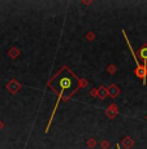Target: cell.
<instances>
[{
  "label": "cell",
  "instance_id": "cell-1",
  "mask_svg": "<svg viewBox=\"0 0 147 149\" xmlns=\"http://www.w3.org/2000/svg\"><path fill=\"white\" fill-rule=\"evenodd\" d=\"M5 87H7V90L9 91L12 95H16V93L21 90L22 86H21V83L17 81V79H11V81L7 83V86H5Z\"/></svg>",
  "mask_w": 147,
  "mask_h": 149
},
{
  "label": "cell",
  "instance_id": "cell-2",
  "mask_svg": "<svg viewBox=\"0 0 147 149\" xmlns=\"http://www.w3.org/2000/svg\"><path fill=\"white\" fill-rule=\"evenodd\" d=\"M117 114H119V107H117L116 104H109V107L106 109V116L108 117L109 119H115L117 117Z\"/></svg>",
  "mask_w": 147,
  "mask_h": 149
},
{
  "label": "cell",
  "instance_id": "cell-3",
  "mask_svg": "<svg viewBox=\"0 0 147 149\" xmlns=\"http://www.w3.org/2000/svg\"><path fill=\"white\" fill-rule=\"evenodd\" d=\"M107 92H108V96L111 97V99H116V97L121 93V90L117 84L112 83V84H109L107 87Z\"/></svg>",
  "mask_w": 147,
  "mask_h": 149
},
{
  "label": "cell",
  "instance_id": "cell-4",
  "mask_svg": "<svg viewBox=\"0 0 147 149\" xmlns=\"http://www.w3.org/2000/svg\"><path fill=\"white\" fill-rule=\"evenodd\" d=\"M121 147L122 148H125V149H132L133 148V145H134V140L132 139L130 136H125L122 140H121Z\"/></svg>",
  "mask_w": 147,
  "mask_h": 149
},
{
  "label": "cell",
  "instance_id": "cell-5",
  "mask_svg": "<svg viewBox=\"0 0 147 149\" xmlns=\"http://www.w3.org/2000/svg\"><path fill=\"white\" fill-rule=\"evenodd\" d=\"M138 56H139V58H142L143 64H147V43L143 44L142 47L139 48V51H138Z\"/></svg>",
  "mask_w": 147,
  "mask_h": 149
},
{
  "label": "cell",
  "instance_id": "cell-6",
  "mask_svg": "<svg viewBox=\"0 0 147 149\" xmlns=\"http://www.w3.org/2000/svg\"><path fill=\"white\" fill-rule=\"evenodd\" d=\"M107 96H108L107 87H106V86H99V87H98V99L104 100Z\"/></svg>",
  "mask_w": 147,
  "mask_h": 149
},
{
  "label": "cell",
  "instance_id": "cell-7",
  "mask_svg": "<svg viewBox=\"0 0 147 149\" xmlns=\"http://www.w3.org/2000/svg\"><path fill=\"white\" fill-rule=\"evenodd\" d=\"M20 54H21V49H20V48H17V47H12L9 51H8V56H9L12 60L17 58Z\"/></svg>",
  "mask_w": 147,
  "mask_h": 149
},
{
  "label": "cell",
  "instance_id": "cell-8",
  "mask_svg": "<svg viewBox=\"0 0 147 149\" xmlns=\"http://www.w3.org/2000/svg\"><path fill=\"white\" fill-rule=\"evenodd\" d=\"M116 71H117V66H116L115 64H109L108 66H107V73H108V74H111V75L116 74Z\"/></svg>",
  "mask_w": 147,
  "mask_h": 149
},
{
  "label": "cell",
  "instance_id": "cell-9",
  "mask_svg": "<svg viewBox=\"0 0 147 149\" xmlns=\"http://www.w3.org/2000/svg\"><path fill=\"white\" fill-rule=\"evenodd\" d=\"M85 39L87 42H94L95 40V33L94 31H87L86 35H85Z\"/></svg>",
  "mask_w": 147,
  "mask_h": 149
},
{
  "label": "cell",
  "instance_id": "cell-10",
  "mask_svg": "<svg viewBox=\"0 0 147 149\" xmlns=\"http://www.w3.org/2000/svg\"><path fill=\"white\" fill-rule=\"evenodd\" d=\"M86 144H87V147H89V148L94 149L95 147H96V140H95L94 137H90V139L87 140V143H86Z\"/></svg>",
  "mask_w": 147,
  "mask_h": 149
},
{
  "label": "cell",
  "instance_id": "cell-11",
  "mask_svg": "<svg viewBox=\"0 0 147 149\" xmlns=\"http://www.w3.org/2000/svg\"><path fill=\"white\" fill-rule=\"evenodd\" d=\"M100 147H102V149H108L111 147V143H109L108 140H103V141L100 143Z\"/></svg>",
  "mask_w": 147,
  "mask_h": 149
},
{
  "label": "cell",
  "instance_id": "cell-12",
  "mask_svg": "<svg viewBox=\"0 0 147 149\" xmlns=\"http://www.w3.org/2000/svg\"><path fill=\"white\" fill-rule=\"evenodd\" d=\"M90 96L91 97H98V88H93L90 91Z\"/></svg>",
  "mask_w": 147,
  "mask_h": 149
},
{
  "label": "cell",
  "instance_id": "cell-13",
  "mask_svg": "<svg viewBox=\"0 0 147 149\" xmlns=\"http://www.w3.org/2000/svg\"><path fill=\"white\" fill-rule=\"evenodd\" d=\"M82 3L83 5H90V4H93V0H82Z\"/></svg>",
  "mask_w": 147,
  "mask_h": 149
},
{
  "label": "cell",
  "instance_id": "cell-14",
  "mask_svg": "<svg viewBox=\"0 0 147 149\" xmlns=\"http://www.w3.org/2000/svg\"><path fill=\"white\" fill-rule=\"evenodd\" d=\"M4 126H5V125H4V122H3V121H0V131H1L3 128H4Z\"/></svg>",
  "mask_w": 147,
  "mask_h": 149
},
{
  "label": "cell",
  "instance_id": "cell-15",
  "mask_svg": "<svg viewBox=\"0 0 147 149\" xmlns=\"http://www.w3.org/2000/svg\"><path fill=\"white\" fill-rule=\"evenodd\" d=\"M116 147H117V149H121V145H120V144H117Z\"/></svg>",
  "mask_w": 147,
  "mask_h": 149
},
{
  "label": "cell",
  "instance_id": "cell-16",
  "mask_svg": "<svg viewBox=\"0 0 147 149\" xmlns=\"http://www.w3.org/2000/svg\"><path fill=\"white\" fill-rule=\"evenodd\" d=\"M146 121H147V116H146Z\"/></svg>",
  "mask_w": 147,
  "mask_h": 149
}]
</instances>
